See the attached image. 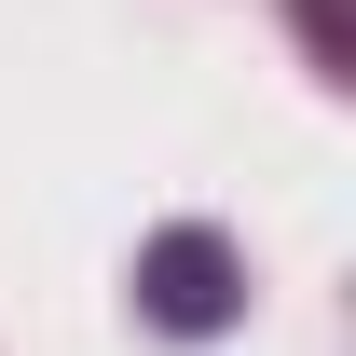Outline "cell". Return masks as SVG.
<instances>
[{
	"mask_svg": "<svg viewBox=\"0 0 356 356\" xmlns=\"http://www.w3.org/2000/svg\"><path fill=\"white\" fill-rule=\"evenodd\" d=\"M137 315H151L165 343H220L233 315H247V261H233V233H206V220L151 233V247H137Z\"/></svg>",
	"mask_w": 356,
	"mask_h": 356,
	"instance_id": "cell-1",
	"label": "cell"
},
{
	"mask_svg": "<svg viewBox=\"0 0 356 356\" xmlns=\"http://www.w3.org/2000/svg\"><path fill=\"white\" fill-rule=\"evenodd\" d=\"M302 42H315V69L343 83V14H329V0H302Z\"/></svg>",
	"mask_w": 356,
	"mask_h": 356,
	"instance_id": "cell-2",
	"label": "cell"
}]
</instances>
